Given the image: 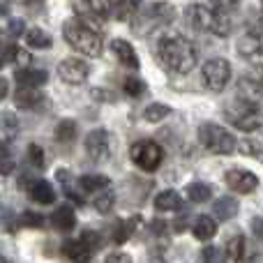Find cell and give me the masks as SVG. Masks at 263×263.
Here are the masks:
<instances>
[{"mask_svg":"<svg viewBox=\"0 0 263 263\" xmlns=\"http://www.w3.org/2000/svg\"><path fill=\"white\" fill-rule=\"evenodd\" d=\"M157 55L164 63V67L176 74L192 72L196 60H199L194 44L182 35H164L157 44Z\"/></svg>","mask_w":263,"mask_h":263,"instance_id":"6da1fadb","label":"cell"},{"mask_svg":"<svg viewBox=\"0 0 263 263\" xmlns=\"http://www.w3.org/2000/svg\"><path fill=\"white\" fill-rule=\"evenodd\" d=\"M63 35L67 40V44L79 53L88 55V58H100L102 55V32L97 30V26L88 23L86 18H67L63 26Z\"/></svg>","mask_w":263,"mask_h":263,"instance_id":"7a4b0ae2","label":"cell"},{"mask_svg":"<svg viewBox=\"0 0 263 263\" xmlns=\"http://www.w3.org/2000/svg\"><path fill=\"white\" fill-rule=\"evenodd\" d=\"M185 18L194 30L201 32H213V35L227 37L231 32V16H222V14L213 12L205 5H190L185 12Z\"/></svg>","mask_w":263,"mask_h":263,"instance_id":"3957f363","label":"cell"},{"mask_svg":"<svg viewBox=\"0 0 263 263\" xmlns=\"http://www.w3.org/2000/svg\"><path fill=\"white\" fill-rule=\"evenodd\" d=\"M173 16H176V12H173V7L168 3H150L143 9H136L132 26H134V32L145 35V32L157 30V28L171 23Z\"/></svg>","mask_w":263,"mask_h":263,"instance_id":"277c9868","label":"cell"},{"mask_svg":"<svg viewBox=\"0 0 263 263\" xmlns=\"http://www.w3.org/2000/svg\"><path fill=\"white\" fill-rule=\"evenodd\" d=\"M233 127L242 129V132H256L263 125V111L259 109V104L245 97H238L227 111H224Z\"/></svg>","mask_w":263,"mask_h":263,"instance_id":"5b68a950","label":"cell"},{"mask_svg":"<svg viewBox=\"0 0 263 263\" xmlns=\"http://www.w3.org/2000/svg\"><path fill=\"white\" fill-rule=\"evenodd\" d=\"M199 141L213 155H231L236 150V139L231 132L213 123H205L199 127Z\"/></svg>","mask_w":263,"mask_h":263,"instance_id":"8992f818","label":"cell"},{"mask_svg":"<svg viewBox=\"0 0 263 263\" xmlns=\"http://www.w3.org/2000/svg\"><path fill=\"white\" fill-rule=\"evenodd\" d=\"M129 157H132V162L139 168H143V171H157V168L162 166L164 150H162V145H157L155 141H139V143L132 145Z\"/></svg>","mask_w":263,"mask_h":263,"instance_id":"52a82bcc","label":"cell"},{"mask_svg":"<svg viewBox=\"0 0 263 263\" xmlns=\"http://www.w3.org/2000/svg\"><path fill=\"white\" fill-rule=\"evenodd\" d=\"M238 53L252 65L259 74H263V30L254 28L238 42Z\"/></svg>","mask_w":263,"mask_h":263,"instance_id":"ba28073f","label":"cell"},{"mask_svg":"<svg viewBox=\"0 0 263 263\" xmlns=\"http://www.w3.org/2000/svg\"><path fill=\"white\" fill-rule=\"evenodd\" d=\"M229 79H231V65L224 58H210L203 65V81L210 90L222 92L224 86L229 83Z\"/></svg>","mask_w":263,"mask_h":263,"instance_id":"9c48e42d","label":"cell"},{"mask_svg":"<svg viewBox=\"0 0 263 263\" xmlns=\"http://www.w3.org/2000/svg\"><path fill=\"white\" fill-rule=\"evenodd\" d=\"M86 153L90 155L92 162H104L111 155V143H109V134L104 129H92L86 136Z\"/></svg>","mask_w":263,"mask_h":263,"instance_id":"30bf717a","label":"cell"},{"mask_svg":"<svg viewBox=\"0 0 263 263\" xmlns=\"http://www.w3.org/2000/svg\"><path fill=\"white\" fill-rule=\"evenodd\" d=\"M224 180H227V185L233 192H240V194H250V192H254L259 187V178L252 171H245V168H231V171H227Z\"/></svg>","mask_w":263,"mask_h":263,"instance_id":"8fae6325","label":"cell"},{"mask_svg":"<svg viewBox=\"0 0 263 263\" xmlns=\"http://www.w3.org/2000/svg\"><path fill=\"white\" fill-rule=\"evenodd\" d=\"M88 72H90V69H88V65L83 63V60H79V58L63 60V63H60V67H58L60 79H63V81H67V83H81V81H86Z\"/></svg>","mask_w":263,"mask_h":263,"instance_id":"7c38bea8","label":"cell"},{"mask_svg":"<svg viewBox=\"0 0 263 263\" xmlns=\"http://www.w3.org/2000/svg\"><path fill=\"white\" fill-rule=\"evenodd\" d=\"M92 252L95 250H92L83 238H79V240H65V245H63V254L72 263H88Z\"/></svg>","mask_w":263,"mask_h":263,"instance_id":"4fadbf2b","label":"cell"},{"mask_svg":"<svg viewBox=\"0 0 263 263\" xmlns=\"http://www.w3.org/2000/svg\"><path fill=\"white\" fill-rule=\"evenodd\" d=\"M14 79H16V83L21 88H40L44 86L46 81H49V74L44 72V69H18L16 74H14Z\"/></svg>","mask_w":263,"mask_h":263,"instance_id":"5bb4252c","label":"cell"},{"mask_svg":"<svg viewBox=\"0 0 263 263\" xmlns=\"http://www.w3.org/2000/svg\"><path fill=\"white\" fill-rule=\"evenodd\" d=\"M14 102H16L18 109H35L44 102V95L40 92V88H18Z\"/></svg>","mask_w":263,"mask_h":263,"instance_id":"9a60e30c","label":"cell"},{"mask_svg":"<svg viewBox=\"0 0 263 263\" xmlns=\"http://www.w3.org/2000/svg\"><path fill=\"white\" fill-rule=\"evenodd\" d=\"M51 224H53L58 231L67 233L74 229V224H77V215H74V210L69 208V205H60V208H55V213L51 215Z\"/></svg>","mask_w":263,"mask_h":263,"instance_id":"2e32d148","label":"cell"},{"mask_svg":"<svg viewBox=\"0 0 263 263\" xmlns=\"http://www.w3.org/2000/svg\"><path fill=\"white\" fill-rule=\"evenodd\" d=\"M111 46H114V53L118 55V60L125 65V67H132V69L139 67V55H136V51L132 49L129 42H125V40H116Z\"/></svg>","mask_w":263,"mask_h":263,"instance_id":"e0dca14e","label":"cell"},{"mask_svg":"<svg viewBox=\"0 0 263 263\" xmlns=\"http://www.w3.org/2000/svg\"><path fill=\"white\" fill-rule=\"evenodd\" d=\"M194 236L199 240H213L217 236V222L210 215H199L194 222Z\"/></svg>","mask_w":263,"mask_h":263,"instance_id":"ac0fdd59","label":"cell"},{"mask_svg":"<svg viewBox=\"0 0 263 263\" xmlns=\"http://www.w3.org/2000/svg\"><path fill=\"white\" fill-rule=\"evenodd\" d=\"M30 196H32V201H37V203L49 205L55 201V190L46 180H35L30 185Z\"/></svg>","mask_w":263,"mask_h":263,"instance_id":"d6986e66","label":"cell"},{"mask_svg":"<svg viewBox=\"0 0 263 263\" xmlns=\"http://www.w3.org/2000/svg\"><path fill=\"white\" fill-rule=\"evenodd\" d=\"M213 213L217 215V219L227 222V219L238 215V201L233 199V196H222V199H217L213 203Z\"/></svg>","mask_w":263,"mask_h":263,"instance_id":"ffe728a7","label":"cell"},{"mask_svg":"<svg viewBox=\"0 0 263 263\" xmlns=\"http://www.w3.org/2000/svg\"><path fill=\"white\" fill-rule=\"evenodd\" d=\"M139 3H141V0H106V5H109V9L114 12L116 18L134 16L136 9H139Z\"/></svg>","mask_w":263,"mask_h":263,"instance_id":"44dd1931","label":"cell"},{"mask_svg":"<svg viewBox=\"0 0 263 263\" xmlns=\"http://www.w3.org/2000/svg\"><path fill=\"white\" fill-rule=\"evenodd\" d=\"M227 256L231 261H236V263H242V261H247V240H245V236H233L231 240L227 242Z\"/></svg>","mask_w":263,"mask_h":263,"instance_id":"7402d4cb","label":"cell"},{"mask_svg":"<svg viewBox=\"0 0 263 263\" xmlns=\"http://www.w3.org/2000/svg\"><path fill=\"white\" fill-rule=\"evenodd\" d=\"M240 90L245 95V100H252V102L263 97V74H259V77H245L240 81Z\"/></svg>","mask_w":263,"mask_h":263,"instance_id":"603a6c76","label":"cell"},{"mask_svg":"<svg viewBox=\"0 0 263 263\" xmlns=\"http://www.w3.org/2000/svg\"><path fill=\"white\" fill-rule=\"evenodd\" d=\"M141 224V217H132V219H125V222H118L114 227V242L116 245H123V242L129 240V236L136 231V227Z\"/></svg>","mask_w":263,"mask_h":263,"instance_id":"cb8c5ba5","label":"cell"},{"mask_svg":"<svg viewBox=\"0 0 263 263\" xmlns=\"http://www.w3.org/2000/svg\"><path fill=\"white\" fill-rule=\"evenodd\" d=\"M180 205H182V199L176 190H166V192H162V194H157V199H155V208L162 210V213H166V210H178Z\"/></svg>","mask_w":263,"mask_h":263,"instance_id":"d4e9b609","label":"cell"},{"mask_svg":"<svg viewBox=\"0 0 263 263\" xmlns=\"http://www.w3.org/2000/svg\"><path fill=\"white\" fill-rule=\"evenodd\" d=\"M26 42L30 49H49V46L53 44V40H51V37L46 35V30H42V28H30V30L26 32Z\"/></svg>","mask_w":263,"mask_h":263,"instance_id":"484cf974","label":"cell"},{"mask_svg":"<svg viewBox=\"0 0 263 263\" xmlns=\"http://www.w3.org/2000/svg\"><path fill=\"white\" fill-rule=\"evenodd\" d=\"M79 187L83 192H102L104 187H109V178L100 176V173H90V176H81Z\"/></svg>","mask_w":263,"mask_h":263,"instance_id":"4316f807","label":"cell"},{"mask_svg":"<svg viewBox=\"0 0 263 263\" xmlns=\"http://www.w3.org/2000/svg\"><path fill=\"white\" fill-rule=\"evenodd\" d=\"M187 196H190V201H194V203H205V201L213 196V190H210V185H205V182H190V185H187Z\"/></svg>","mask_w":263,"mask_h":263,"instance_id":"83f0119b","label":"cell"},{"mask_svg":"<svg viewBox=\"0 0 263 263\" xmlns=\"http://www.w3.org/2000/svg\"><path fill=\"white\" fill-rule=\"evenodd\" d=\"M74 136H77V125H74V120H63V123L55 127V139H58L60 143H69V141H74Z\"/></svg>","mask_w":263,"mask_h":263,"instance_id":"f1b7e54d","label":"cell"},{"mask_svg":"<svg viewBox=\"0 0 263 263\" xmlns=\"http://www.w3.org/2000/svg\"><path fill=\"white\" fill-rule=\"evenodd\" d=\"M166 116H171V109H168L166 104H150L148 109H145L143 118L148 120V123H159V120H164Z\"/></svg>","mask_w":263,"mask_h":263,"instance_id":"f546056e","label":"cell"},{"mask_svg":"<svg viewBox=\"0 0 263 263\" xmlns=\"http://www.w3.org/2000/svg\"><path fill=\"white\" fill-rule=\"evenodd\" d=\"M238 5H240V0H210V9L222 14V16H231L238 9Z\"/></svg>","mask_w":263,"mask_h":263,"instance_id":"4dcf8cb0","label":"cell"},{"mask_svg":"<svg viewBox=\"0 0 263 263\" xmlns=\"http://www.w3.org/2000/svg\"><path fill=\"white\" fill-rule=\"evenodd\" d=\"M0 129H3V134L7 136H14L18 129V120L14 114H9V111H5V114H0Z\"/></svg>","mask_w":263,"mask_h":263,"instance_id":"1f68e13d","label":"cell"},{"mask_svg":"<svg viewBox=\"0 0 263 263\" xmlns=\"http://www.w3.org/2000/svg\"><path fill=\"white\" fill-rule=\"evenodd\" d=\"M116 203V194L114 192H100V196L95 199V210L97 213H111V208H114Z\"/></svg>","mask_w":263,"mask_h":263,"instance_id":"d6a6232c","label":"cell"},{"mask_svg":"<svg viewBox=\"0 0 263 263\" xmlns=\"http://www.w3.org/2000/svg\"><path fill=\"white\" fill-rule=\"evenodd\" d=\"M28 159H30V164L35 168H44L46 162H44V153H42V148L37 143H30L28 145Z\"/></svg>","mask_w":263,"mask_h":263,"instance_id":"836d02e7","label":"cell"},{"mask_svg":"<svg viewBox=\"0 0 263 263\" xmlns=\"http://www.w3.org/2000/svg\"><path fill=\"white\" fill-rule=\"evenodd\" d=\"M21 224H23V227L40 229V227H44V217H42L40 213H32V210H26V213H21Z\"/></svg>","mask_w":263,"mask_h":263,"instance_id":"e575fe53","label":"cell"},{"mask_svg":"<svg viewBox=\"0 0 263 263\" xmlns=\"http://www.w3.org/2000/svg\"><path fill=\"white\" fill-rule=\"evenodd\" d=\"M240 153L242 155H252V157H263V148H261V143L259 141H252V139H245L240 143Z\"/></svg>","mask_w":263,"mask_h":263,"instance_id":"d590c367","label":"cell"},{"mask_svg":"<svg viewBox=\"0 0 263 263\" xmlns=\"http://www.w3.org/2000/svg\"><path fill=\"white\" fill-rule=\"evenodd\" d=\"M123 90L132 97H139L141 92H143V81H139V79H125Z\"/></svg>","mask_w":263,"mask_h":263,"instance_id":"8d00e7d4","label":"cell"},{"mask_svg":"<svg viewBox=\"0 0 263 263\" xmlns=\"http://www.w3.org/2000/svg\"><path fill=\"white\" fill-rule=\"evenodd\" d=\"M203 263H227L224 254L217 250V247H205L203 250Z\"/></svg>","mask_w":263,"mask_h":263,"instance_id":"74e56055","label":"cell"},{"mask_svg":"<svg viewBox=\"0 0 263 263\" xmlns=\"http://www.w3.org/2000/svg\"><path fill=\"white\" fill-rule=\"evenodd\" d=\"M14 168V159H12V155H7V153H0V173L3 176H7L9 171Z\"/></svg>","mask_w":263,"mask_h":263,"instance_id":"f35d334b","label":"cell"},{"mask_svg":"<svg viewBox=\"0 0 263 263\" xmlns=\"http://www.w3.org/2000/svg\"><path fill=\"white\" fill-rule=\"evenodd\" d=\"M81 238H83V240H86L88 245H90V247H92V250H95V252L100 250V245H102V238L97 236L95 231H83V236H81Z\"/></svg>","mask_w":263,"mask_h":263,"instance_id":"ab89813d","label":"cell"},{"mask_svg":"<svg viewBox=\"0 0 263 263\" xmlns=\"http://www.w3.org/2000/svg\"><path fill=\"white\" fill-rule=\"evenodd\" d=\"M21 32H23V21H21V18H12V21H9V26H7V35L18 37Z\"/></svg>","mask_w":263,"mask_h":263,"instance_id":"60d3db41","label":"cell"},{"mask_svg":"<svg viewBox=\"0 0 263 263\" xmlns=\"http://www.w3.org/2000/svg\"><path fill=\"white\" fill-rule=\"evenodd\" d=\"M252 231H254V236L263 240V217H254L252 219Z\"/></svg>","mask_w":263,"mask_h":263,"instance_id":"b9f144b4","label":"cell"},{"mask_svg":"<svg viewBox=\"0 0 263 263\" xmlns=\"http://www.w3.org/2000/svg\"><path fill=\"white\" fill-rule=\"evenodd\" d=\"M106 263H132V259L127 254H111V256H106Z\"/></svg>","mask_w":263,"mask_h":263,"instance_id":"7bdbcfd3","label":"cell"},{"mask_svg":"<svg viewBox=\"0 0 263 263\" xmlns=\"http://www.w3.org/2000/svg\"><path fill=\"white\" fill-rule=\"evenodd\" d=\"M5 95H7V81L0 79V100H5Z\"/></svg>","mask_w":263,"mask_h":263,"instance_id":"ee69618b","label":"cell"},{"mask_svg":"<svg viewBox=\"0 0 263 263\" xmlns=\"http://www.w3.org/2000/svg\"><path fill=\"white\" fill-rule=\"evenodd\" d=\"M86 3H88V5H92L95 9H100V5H102V3H106V0H86Z\"/></svg>","mask_w":263,"mask_h":263,"instance_id":"f6af8a7d","label":"cell"},{"mask_svg":"<svg viewBox=\"0 0 263 263\" xmlns=\"http://www.w3.org/2000/svg\"><path fill=\"white\" fill-rule=\"evenodd\" d=\"M0 14H7V7H5L3 0H0Z\"/></svg>","mask_w":263,"mask_h":263,"instance_id":"bcb514c9","label":"cell"},{"mask_svg":"<svg viewBox=\"0 0 263 263\" xmlns=\"http://www.w3.org/2000/svg\"><path fill=\"white\" fill-rule=\"evenodd\" d=\"M0 263H9V261H7V259H5V256H3V254H0Z\"/></svg>","mask_w":263,"mask_h":263,"instance_id":"7dc6e473","label":"cell"},{"mask_svg":"<svg viewBox=\"0 0 263 263\" xmlns=\"http://www.w3.org/2000/svg\"><path fill=\"white\" fill-rule=\"evenodd\" d=\"M0 67H3V60H0Z\"/></svg>","mask_w":263,"mask_h":263,"instance_id":"c3c4849f","label":"cell"}]
</instances>
